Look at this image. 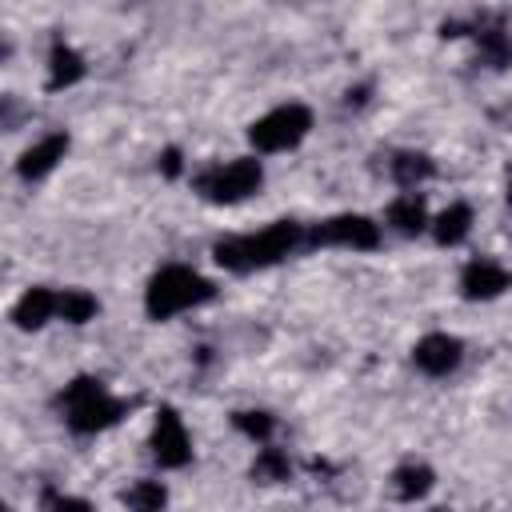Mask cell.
I'll list each match as a JSON object with an SVG mask.
<instances>
[{
    "mask_svg": "<svg viewBox=\"0 0 512 512\" xmlns=\"http://www.w3.org/2000/svg\"><path fill=\"white\" fill-rule=\"evenodd\" d=\"M468 228H472V208H468V204H452V208H444V212L436 216L432 236L452 248V244H460V240L468 236Z\"/></svg>",
    "mask_w": 512,
    "mask_h": 512,
    "instance_id": "obj_16",
    "label": "cell"
},
{
    "mask_svg": "<svg viewBox=\"0 0 512 512\" xmlns=\"http://www.w3.org/2000/svg\"><path fill=\"white\" fill-rule=\"evenodd\" d=\"M308 244V228L296 220H276L264 232L252 236H228L216 244V264H224L228 272H252V268H268L276 260H284L288 252Z\"/></svg>",
    "mask_w": 512,
    "mask_h": 512,
    "instance_id": "obj_1",
    "label": "cell"
},
{
    "mask_svg": "<svg viewBox=\"0 0 512 512\" xmlns=\"http://www.w3.org/2000/svg\"><path fill=\"white\" fill-rule=\"evenodd\" d=\"M80 76H84L80 52L68 48V44H56L52 56H48V88H68V84H76Z\"/></svg>",
    "mask_w": 512,
    "mask_h": 512,
    "instance_id": "obj_15",
    "label": "cell"
},
{
    "mask_svg": "<svg viewBox=\"0 0 512 512\" xmlns=\"http://www.w3.org/2000/svg\"><path fill=\"white\" fill-rule=\"evenodd\" d=\"M56 312H60V296H56L52 288H28V292L16 300L12 320H16L20 328H40V324H48Z\"/></svg>",
    "mask_w": 512,
    "mask_h": 512,
    "instance_id": "obj_12",
    "label": "cell"
},
{
    "mask_svg": "<svg viewBox=\"0 0 512 512\" xmlns=\"http://www.w3.org/2000/svg\"><path fill=\"white\" fill-rule=\"evenodd\" d=\"M308 244H340V248H376L380 244V228L368 216H332L308 228Z\"/></svg>",
    "mask_w": 512,
    "mask_h": 512,
    "instance_id": "obj_6",
    "label": "cell"
},
{
    "mask_svg": "<svg viewBox=\"0 0 512 512\" xmlns=\"http://www.w3.org/2000/svg\"><path fill=\"white\" fill-rule=\"evenodd\" d=\"M508 284H512V276H508L496 260H472V264H464V272H460V288H464L468 300H492V296H500Z\"/></svg>",
    "mask_w": 512,
    "mask_h": 512,
    "instance_id": "obj_9",
    "label": "cell"
},
{
    "mask_svg": "<svg viewBox=\"0 0 512 512\" xmlns=\"http://www.w3.org/2000/svg\"><path fill=\"white\" fill-rule=\"evenodd\" d=\"M308 128H312V112L304 104H280L248 128V140L256 152H284L296 148L308 136Z\"/></svg>",
    "mask_w": 512,
    "mask_h": 512,
    "instance_id": "obj_5",
    "label": "cell"
},
{
    "mask_svg": "<svg viewBox=\"0 0 512 512\" xmlns=\"http://www.w3.org/2000/svg\"><path fill=\"white\" fill-rule=\"evenodd\" d=\"M44 512H92V504H88V500H80V496L48 492V496H44Z\"/></svg>",
    "mask_w": 512,
    "mask_h": 512,
    "instance_id": "obj_22",
    "label": "cell"
},
{
    "mask_svg": "<svg viewBox=\"0 0 512 512\" xmlns=\"http://www.w3.org/2000/svg\"><path fill=\"white\" fill-rule=\"evenodd\" d=\"M472 36H476V44H480V56H484L492 68H504V64L512 60V32H508L496 16H480V20L472 24Z\"/></svg>",
    "mask_w": 512,
    "mask_h": 512,
    "instance_id": "obj_10",
    "label": "cell"
},
{
    "mask_svg": "<svg viewBox=\"0 0 512 512\" xmlns=\"http://www.w3.org/2000/svg\"><path fill=\"white\" fill-rule=\"evenodd\" d=\"M124 504H128L132 512H160V508L168 504V492H164L160 480H136V484L124 492Z\"/></svg>",
    "mask_w": 512,
    "mask_h": 512,
    "instance_id": "obj_18",
    "label": "cell"
},
{
    "mask_svg": "<svg viewBox=\"0 0 512 512\" xmlns=\"http://www.w3.org/2000/svg\"><path fill=\"white\" fill-rule=\"evenodd\" d=\"M56 316H64L68 324H84V320L96 316V296L84 292V288H64V292H60V312H56Z\"/></svg>",
    "mask_w": 512,
    "mask_h": 512,
    "instance_id": "obj_19",
    "label": "cell"
},
{
    "mask_svg": "<svg viewBox=\"0 0 512 512\" xmlns=\"http://www.w3.org/2000/svg\"><path fill=\"white\" fill-rule=\"evenodd\" d=\"M508 200H512V188H508Z\"/></svg>",
    "mask_w": 512,
    "mask_h": 512,
    "instance_id": "obj_24",
    "label": "cell"
},
{
    "mask_svg": "<svg viewBox=\"0 0 512 512\" xmlns=\"http://www.w3.org/2000/svg\"><path fill=\"white\" fill-rule=\"evenodd\" d=\"M428 488H432V468H428V464L408 460V464H400V468L392 472V496H396V500H420Z\"/></svg>",
    "mask_w": 512,
    "mask_h": 512,
    "instance_id": "obj_14",
    "label": "cell"
},
{
    "mask_svg": "<svg viewBox=\"0 0 512 512\" xmlns=\"http://www.w3.org/2000/svg\"><path fill=\"white\" fill-rule=\"evenodd\" d=\"M152 456H156L164 468H180V464H188V456H192L188 432H184V424H180V416H176L172 408H160V412H156Z\"/></svg>",
    "mask_w": 512,
    "mask_h": 512,
    "instance_id": "obj_7",
    "label": "cell"
},
{
    "mask_svg": "<svg viewBox=\"0 0 512 512\" xmlns=\"http://www.w3.org/2000/svg\"><path fill=\"white\" fill-rule=\"evenodd\" d=\"M64 152H68V136H64V132L44 136L40 144H32V148L20 156V176H24V180L48 176V172L56 168V160H64Z\"/></svg>",
    "mask_w": 512,
    "mask_h": 512,
    "instance_id": "obj_11",
    "label": "cell"
},
{
    "mask_svg": "<svg viewBox=\"0 0 512 512\" xmlns=\"http://www.w3.org/2000/svg\"><path fill=\"white\" fill-rule=\"evenodd\" d=\"M260 180H264L260 160L240 156V160H228V164H216V168L200 172L192 184H196V192H200L204 200H212V204H236V200L252 196V192L260 188Z\"/></svg>",
    "mask_w": 512,
    "mask_h": 512,
    "instance_id": "obj_4",
    "label": "cell"
},
{
    "mask_svg": "<svg viewBox=\"0 0 512 512\" xmlns=\"http://www.w3.org/2000/svg\"><path fill=\"white\" fill-rule=\"evenodd\" d=\"M288 472H292V464H288V456L280 448H260V456L252 464V476L256 480L272 484V480H288Z\"/></svg>",
    "mask_w": 512,
    "mask_h": 512,
    "instance_id": "obj_20",
    "label": "cell"
},
{
    "mask_svg": "<svg viewBox=\"0 0 512 512\" xmlns=\"http://www.w3.org/2000/svg\"><path fill=\"white\" fill-rule=\"evenodd\" d=\"M460 356H464V344H460L456 336H448V332H432V336H424V340L412 348L416 368L428 372V376H448V372L460 364Z\"/></svg>",
    "mask_w": 512,
    "mask_h": 512,
    "instance_id": "obj_8",
    "label": "cell"
},
{
    "mask_svg": "<svg viewBox=\"0 0 512 512\" xmlns=\"http://www.w3.org/2000/svg\"><path fill=\"white\" fill-rule=\"evenodd\" d=\"M388 168H392V176H396L400 188H416L420 180L432 176V160H428L424 152H396Z\"/></svg>",
    "mask_w": 512,
    "mask_h": 512,
    "instance_id": "obj_17",
    "label": "cell"
},
{
    "mask_svg": "<svg viewBox=\"0 0 512 512\" xmlns=\"http://www.w3.org/2000/svg\"><path fill=\"white\" fill-rule=\"evenodd\" d=\"M232 424H236L244 436H252V440H268V436H272V416H268V412H236Z\"/></svg>",
    "mask_w": 512,
    "mask_h": 512,
    "instance_id": "obj_21",
    "label": "cell"
},
{
    "mask_svg": "<svg viewBox=\"0 0 512 512\" xmlns=\"http://www.w3.org/2000/svg\"><path fill=\"white\" fill-rule=\"evenodd\" d=\"M64 420L72 432H100L124 416V400H116L96 376H76L60 396Z\"/></svg>",
    "mask_w": 512,
    "mask_h": 512,
    "instance_id": "obj_3",
    "label": "cell"
},
{
    "mask_svg": "<svg viewBox=\"0 0 512 512\" xmlns=\"http://www.w3.org/2000/svg\"><path fill=\"white\" fill-rule=\"evenodd\" d=\"M160 168H164V176H176V172H180V152L168 148V152L160 156Z\"/></svg>",
    "mask_w": 512,
    "mask_h": 512,
    "instance_id": "obj_23",
    "label": "cell"
},
{
    "mask_svg": "<svg viewBox=\"0 0 512 512\" xmlns=\"http://www.w3.org/2000/svg\"><path fill=\"white\" fill-rule=\"evenodd\" d=\"M212 280H204L196 268H184V264H168L160 268L152 280H148V292H144V308L152 320H168L184 308H196L204 300H212Z\"/></svg>",
    "mask_w": 512,
    "mask_h": 512,
    "instance_id": "obj_2",
    "label": "cell"
},
{
    "mask_svg": "<svg viewBox=\"0 0 512 512\" xmlns=\"http://www.w3.org/2000/svg\"><path fill=\"white\" fill-rule=\"evenodd\" d=\"M388 224H392L396 232H404V236H416V232H424V224H428L424 200H420L416 192H404V196H396V200L388 204Z\"/></svg>",
    "mask_w": 512,
    "mask_h": 512,
    "instance_id": "obj_13",
    "label": "cell"
}]
</instances>
